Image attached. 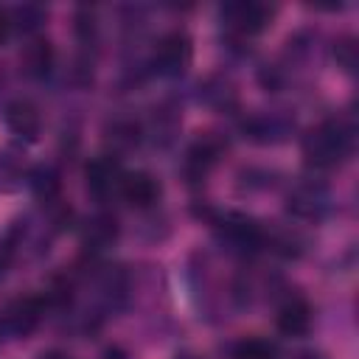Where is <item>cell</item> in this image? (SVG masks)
Returning a JSON list of instances; mask_svg holds the SVG:
<instances>
[{
	"instance_id": "22",
	"label": "cell",
	"mask_w": 359,
	"mask_h": 359,
	"mask_svg": "<svg viewBox=\"0 0 359 359\" xmlns=\"http://www.w3.org/2000/svg\"><path fill=\"white\" fill-rule=\"evenodd\" d=\"M45 8L42 6H17L14 11H8V17H11V28L17 25L20 31H36L42 22H45Z\"/></svg>"
},
{
	"instance_id": "15",
	"label": "cell",
	"mask_w": 359,
	"mask_h": 359,
	"mask_svg": "<svg viewBox=\"0 0 359 359\" xmlns=\"http://www.w3.org/2000/svg\"><path fill=\"white\" fill-rule=\"evenodd\" d=\"M104 135H107V146L112 149L109 154L118 157L121 151H129L143 140V126L135 118H115L107 123Z\"/></svg>"
},
{
	"instance_id": "18",
	"label": "cell",
	"mask_w": 359,
	"mask_h": 359,
	"mask_svg": "<svg viewBox=\"0 0 359 359\" xmlns=\"http://www.w3.org/2000/svg\"><path fill=\"white\" fill-rule=\"evenodd\" d=\"M25 160L17 149H0V194H14L25 182Z\"/></svg>"
},
{
	"instance_id": "23",
	"label": "cell",
	"mask_w": 359,
	"mask_h": 359,
	"mask_svg": "<svg viewBox=\"0 0 359 359\" xmlns=\"http://www.w3.org/2000/svg\"><path fill=\"white\" fill-rule=\"evenodd\" d=\"M334 59H337V65H339L345 73H353V70H356V62H359L356 39H353V36L337 39V42H334Z\"/></svg>"
},
{
	"instance_id": "8",
	"label": "cell",
	"mask_w": 359,
	"mask_h": 359,
	"mask_svg": "<svg viewBox=\"0 0 359 359\" xmlns=\"http://www.w3.org/2000/svg\"><path fill=\"white\" fill-rule=\"evenodd\" d=\"M224 154V143L216 137V135H202V137H196L194 143H191V149L185 151V177L191 180V182H199V180H205L210 171H213V165L219 163V157Z\"/></svg>"
},
{
	"instance_id": "27",
	"label": "cell",
	"mask_w": 359,
	"mask_h": 359,
	"mask_svg": "<svg viewBox=\"0 0 359 359\" xmlns=\"http://www.w3.org/2000/svg\"><path fill=\"white\" fill-rule=\"evenodd\" d=\"M297 359H325V353H320V351H303Z\"/></svg>"
},
{
	"instance_id": "21",
	"label": "cell",
	"mask_w": 359,
	"mask_h": 359,
	"mask_svg": "<svg viewBox=\"0 0 359 359\" xmlns=\"http://www.w3.org/2000/svg\"><path fill=\"white\" fill-rule=\"evenodd\" d=\"M177 126H180V118H177V112H174L171 107L154 109V118H151V137H154L157 143H163V146L171 143Z\"/></svg>"
},
{
	"instance_id": "6",
	"label": "cell",
	"mask_w": 359,
	"mask_h": 359,
	"mask_svg": "<svg viewBox=\"0 0 359 359\" xmlns=\"http://www.w3.org/2000/svg\"><path fill=\"white\" fill-rule=\"evenodd\" d=\"M292 129H294V121L280 112H252L241 121L244 137H250L252 143H261V146L283 143L292 135Z\"/></svg>"
},
{
	"instance_id": "3",
	"label": "cell",
	"mask_w": 359,
	"mask_h": 359,
	"mask_svg": "<svg viewBox=\"0 0 359 359\" xmlns=\"http://www.w3.org/2000/svg\"><path fill=\"white\" fill-rule=\"evenodd\" d=\"M286 210L300 222H317L331 210V191L325 182L303 177L286 191Z\"/></svg>"
},
{
	"instance_id": "14",
	"label": "cell",
	"mask_w": 359,
	"mask_h": 359,
	"mask_svg": "<svg viewBox=\"0 0 359 359\" xmlns=\"http://www.w3.org/2000/svg\"><path fill=\"white\" fill-rule=\"evenodd\" d=\"M53 45L48 39H31L20 53V70L28 79H45L53 70Z\"/></svg>"
},
{
	"instance_id": "12",
	"label": "cell",
	"mask_w": 359,
	"mask_h": 359,
	"mask_svg": "<svg viewBox=\"0 0 359 359\" xmlns=\"http://www.w3.org/2000/svg\"><path fill=\"white\" fill-rule=\"evenodd\" d=\"M275 325L286 337H306L311 328V306L300 294H289L275 314Z\"/></svg>"
},
{
	"instance_id": "5",
	"label": "cell",
	"mask_w": 359,
	"mask_h": 359,
	"mask_svg": "<svg viewBox=\"0 0 359 359\" xmlns=\"http://www.w3.org/2000/svg\"><path fill=\"white\" fill-rule=\"evenodd\" d=\"M194 59V42L185 31H168L160 36L151 53V67L160 76H182L191 67Z\"/></svg>"
},
{
	"instance_id": "20",
	"label": "cell",
	"mask_w": 359,
	"mask_h": 359,
	"mask_svg": "<svg viewBox=\"0 0 359 359\" xmlns=\"http://www.w3.org/2000/svg\"><path fill=\"white\" fill-rule=\"evenodd\" d=\"M230 359H278V348L264 337H244L233 345Z\"/></svg>"
},
{
	"instance_id": "1",
	"label": "cell",
	"mask_w": 359,
	"mask_h": 359,
	"mask_svg": "<svg viewBox=\"0 0 359 359\" xmlns=\"http://www.w3.org/2000/svg\"><path fill=\"white\" fill-rule=\"evenodd\" d=\"M353 151V126L342 118H328L303 135V160L317 171L342 165Z\"/></svg>"
},
{
	"instance_id": "13",
	"label": "cell",
	"mask_w": 359,
	"mask_h": 359,
	"mask_svg": "<svg viewBox=\"0 0 359 359\" xmlns=\"http://www.w3.org/2000/svg\"><path fill=\"white\" fill-rule=\"evenodd\" d=\"M118 238V219L112 213H93L81 224V247L90 252H101L112 247Z\"/></svg>"
},
{
	"instance_id": "4",
	"label": "cell",
	"mask_w": 359,
	"mask_h": 359,
	"mask_svg": "<svg viewBox=\"0 0 359 359\" xmlns=\"http://www.w3.org/2000/svg\"><path fill=\"white\" fill-rule=\"evenodd\" d=\"M222 25L230 36L236 39H250L255 34H261L269 22H272V8L264 3H252V0H241V3H227L219 11Z\"/></svg>"
},
{
	"instance_id": "17",
	"label": "cell",
	"mask_w": 359,
	"mask_h": 359,
	"mask_svg": "<svg viewBox=\"0 0 359 359\" xmlns=\"http://www.w3.org/2000/svg\"><path fill=\"white\" fill-rule=\"evenodd\" d=\"M25 182H28V188L34 191V196L42 202V205H53V202H59V191H62V177H59V171L53 168V165H36L28 177H25Z\"/></svg>"
},
{
	"instance_id": "16",
	"label": "cell",
	"mask_w": 359,
	"mask_h": 359,
	"mask_svg": "<svg viewBox=\"0 0 359 359\" xmlns=\"http://www.w3.org/2000/svg\"><path fill=\"white\" fill-rule=\"evenodd\" d=\"M202 98L208 107H213L219 112H230L238 107V90H236L233 79H227V76H210L202 84Z\"/></svg>"
},
{
	"instance_id": "25",
	"label": "cell",
	"mask_w": 359,
	"mask_h": 359,
	"mask_svg": "<svg viewBox=\"0 0 359 359\" xmlns=\"http://www.w3.org/2000/svg\"><path fill=\"white\" fill-rule=\"evenodd\" d=\"M8 31H11V17L6 8H0V42L8 36Z\"/></svg>"
},
{
	"instance_id": "10",
	"label": "cell",
	"mask_w": 359,
	"mask_h": 359,
	"mask_svg": "<svg viewBox=\"0 0 359 359\" xmlns=\"http://www.w3.org/2000/svg\"><path fill=\"white\" fill-rule=\"evenodd\" d=\"M118 196H123V199H126L132 208H137V210H149V208H154V205L160 202L163 185H160V180H157L154 174H149V171H129V174L123 171Z\"/></svg>"
},
{
	"instance_id": "19",
	"label": "cell",
	"mask_w": 359,
	"mask_h": 359,
	"mask_svg": "<svg viewBox=\"0 0 359 359\" xmlns=\"http://www.w3.org/2000/svg\"><path fill=\"white\" fill-rule=\"evenodd\" d=\"M264 247H272L278 255L283 258H297L303 255L306 250V241L297 230H289V227H278V230H269L266 238H264Z\"/></svg>"
},
{
	"instance_id": "29",
	"label": "cell",
	"mask_w": 359,
	"mask_h": 359,
	"mask_svg": "<svg viewBox=\"0 0 359 359\" xmlns=\"http://www.w3.org/2000/svg\"><path fill=\"white\" fill-rule=\"evenodd\" d=\"M177 359H199V356H191V353H182V356H177Z\"/></svg>"
},
{
	"instance_id": "9",
	"label": "cell",
	"mask_w": 359,
	"mask_h": 359,
	"mask_svg": "<svg viewBox=\"0 0 359 359\" xmlns=\"http://www.w3.org/2000/svg\"><path fill=\"white\" fill-rule=\"evenodd\" d=\"M3 121H6L8 132L22 143H34L42 132V115H39L36 104L28 98H14L11 104H6Z\"/></svg>"
},
{
	"instance_id": "2",
	"label": "cell",
	"mask_w": 359,
	"mask_h": 359,
	"mask_svg": "<svg viewBox=\"0 0 359 359\" xmlns=\"http://www.w3.org/2000/svg\"><path fill=\"white\" fill-rule=\"evenodd\" d=\"M213 227H216V236L222 244H227V250L233 252H255L264 247V238H266V230L247 213H238V210H224V213H213L210 216Z\"/></svg>"
},
{
	"instance_id": "7",
	"label": "cell",
	"mask_w": 359,
	"mask_h": 359,
	"mask_svg": "<svg viewBox=\"0 0 359 359\" xmlns=\"http://www.w3.org/2000/svg\"><path fill=\"white\" fill-rule=\"evenodd\" d=\"M84 180H87V191L95 199H109V196H115L121 191L123 168H121L115 154H98V157H93L87 163Z\"/></svg>"
},
{
	"instance_id": "28",
	"label": "cell",
	"mask_w": 359,
	"mask_h": 359,
	"mask_svg": "<svg viewBox=\"0 0 359 359\" xmlns=\"http://www.w3.org/2000/svg\"><path fill=\"white\" fill-rule=\"evenodd\" d=\"M104 359H126V356H123L118 348H112V351H107V353H104Z\"/></svg>"
},
{
	"instance_id": "24",
	"label": "cell",
	"mask_w": 359,
	"mask_h": 359,
	"mask_svg": "<svg viewBox=\"0 0 359 359\" xmlns=\"http://www.w3.org/2000/svg\"><path fill=\"white\" fill-rule=\"evenodd\" d=\"M14 250H17V241H14L11 230H8L6 236H0V278H3L6 269H8V264H11V258H14Z\"/></svg>"
},
{
	"instance_id": "26",
	"label": "cell",
	"mask_w": 359,
	"mask_h": 359,
	"mask_svg": "<svg viewBox=\"0 0 359 359\" xmlns=\"http://www.w3.org/2000/svg\"><path fill=\"white\" fill-rule=\"evenodd\" d=\"M39 359H70V356H67L65 351H45Z\"/></svg>"
},
{
	"instance_id": "11",
	"label": "cell",
	"mask_w": 359,
	"mask_h": 359,
	"mask_svg": "<svg viewBox=\"0 0 359 359\" xmlns=\"http://www.w3.org/2000/svg\"><path fill=\"white\" fill-rule=\"evenodd\" d=\"M42 320V300L39 297H17L3 309L0 328H6L11 337H28Z\"/></svg>"
}]
</instances>
